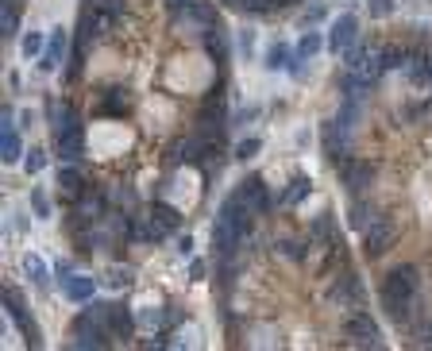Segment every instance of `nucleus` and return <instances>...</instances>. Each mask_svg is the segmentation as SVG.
Returning a JSON list of instances; mask_svg holds the SVG:
<instances>
[{
    "label": "nucleus",
    "instance_id": "cd10ccee",
    "mask_svg": "<svg viewBox=\"0 0 432 351\" xmlns=\"http://www.w3.org/2000/svg\"><path fill=\"white\" fill-rule=\"evenodd\" d=\"M128 282H131V278H128V270H123V274H120V270H116V274H112V278H108V286H116V289H120V286H128Z\"/></svg>",
    "mask_w": 432,
    "mask_h": 351
},
{
    "label": "nucleus",
    "instance_id": "412c9836",
    "mask_svg": "<svg viewBox=\"0 0 432 351\" xmlns=\"http://www.w3.org/2000/svg\"><path fill=\"white\" fill-rule=\"evenodd\" d=\"M43 166H46V155L39 147H31V155L23 158V170H27V174H43Z\"/></svg>",
    "mask_w": 432,
    "mask_h": 351
},
{
    "label": "nucleus",
    "instance_id": "423d86ee",
    "mask_svg": "<svg viewBox=\"0 0 432 351\" xmlns=\"http://www.w3.org/2000/svg\"><path fill=\"white\" fill-rule=\"evenodd\" d=\"M62 55H66V32L58 27V32L50 35V47H46L43 58H39V70H43V74H54V70H58V62H62Z\"/></svg>",
    "mask_w": 432,
    "mask_h": 351
},
{
    "label": "nucleus",
    "instance_id": "f03ea898",
    "mask_svg": "<svg viewBox=\"0 0 432 351\" xmlns=\"http://www.w3.org/2000/svg\"><path fill=\"white\" fill-rule=\"evenodd\" d=\"M355 35H359V20H355L351 12H344V16H339V20H332L328 47L339 55V50H347V47H351V43H355Z\"/></svg>",
    "mask_w": 432,
    "mask_h": 351
},
{
    "label": "nucleus",
    "instance_id": "5701e85b",
    "mask_svg": "<svg viewBox=\"0 0 432 351\" xmlns=\"http://www.w3.org/2000/svg\"><path fill=\"white\" fill-rule=\"evenodd\" d=\"M259 147H262L259 139H243V143L236 147V158H255V155H259Z\"/></svg>",
    "mask_w": 432,
    "mask_h": 351
},
{
    "label": "nucleus",
    "instance_id": "9b49d317",
    "mask_svg": "<svg viewBox=\"0 0 432 351\" xmlns=\"http://www.w3.org/2000/svg\"><path fill=\"white\" fill-rule=\"evenodd\" d=\"M58 186H62V193H69V197H81L85 181H81V174H77L74 166H62V170H58Z\"/></svg>",
    "mask_w": 432,
    "mask_h": 351
},
{
    "label": "nucleus",
    "instance_id": "39448f33",
    "mask_svg": "<svg viewBox=\"0 0 432 351\" xmlns=\"http://www.w3.org/2000/svg\"><path fill=\"white\" fill-rule=\"evenodd\" d=\"M239 197L247 201V209H251L255 216L270 209V197H266V186H262V178H247L243 189H239Z\"/></svg>",
    "mask_w": 432,
    "mask_h": 351
},
{
    "label": "nucleus",
    "instance_id": "f3484780",
    "mask_svg": "<svg viewBox=\"0 0 432 351\" xmlns=\"http://www.w3.org/2000/svg\"><path fill=\"white\" fill-rule=\"evenodd\" d=\"M309 189H313V181H309V178H293V181H290V189L282 193V201H285V205H297L301 197L309 193Z\"/></svg>",
    "mask_w": 432,
    "mask_h": 351
},
{
    "label": "nucleus",
    "instance_id": "a878e982",
    "mask_svg": "<svg viewBox=\"0 0 432 351\" xmlns=\"http://www.w3.org/2000/svg\"><path fill=\"white\" fill-rule=\"evenodd\" d=\"M31 205H35L39 220H46V216H50V205H46V197H43V193H35V197H31Z\"/></svg>",
    "mask_w": 432,
    "mask_h": 351
},
{
    "label": "nucleus",
    "instance_id": "dca6fc26",
    "mask_svg": "<svg viewBox=\"0 0 432 351\" xmlns=\"http://www.w3.org/2000/svg\"><path fill=\"white\" fill-rule=\"evenodd\" d=\"M208 55H212L216 62H224V58H228V43H224L220 27H208Z\"/></svg>",
    "mask_w": 432,
    "mask_h": 351
},
{
    "label": "nucleus",
    "instance_id": "a211bd4d",
    "mask_svg": "<svg viewBox=\"0 0 432 351\" xmlns=\"http://www.w3.org/2000/svg\"><path fill=\"white\" fill-rule=\"evenodd\" d=\"M320 47H324L320 35H316V32H305V35H301V43H297V58H313Z\"/></svg>",
    "mask_w": 432,
    "mask_h": 351
},
{
    "label": "nucleus",
    "instance_id": "7ed1b4c3",
    "mask_svg": "<svg viewBox=\"0 0 432 351\" xmlns=\"http://www.w3.org/2000/svg\"><path fill=\"white\" fill-rule=\"evenodd\" d=\"M390 243H393V224L390 220H370V228L363 232V247H367V255H382Z\"/></svg>",
    "mask_w": 432,
    "mask_h": 351
},
{
    "label": "nucleus",
    "instance_id": "2eb2a0df",
    "mask_svg": "<svg viewBox=\"0 0 432 351\" xmlns=\"http://www.w3.org/2000/svg\"><path fill=\"white\" fill-rule=\"evenodd\" d=\"M108 324H112V332H116V336H123V340H128V336H131V328H135V320H131V312H123V309H112V317H108Z\"/></svg>",
    "mask_w": 432,
    "mask_h": 351
},
{
    "label": "nucleus",
    "instance_id": "4be33fe9",
    "mask_svg": "<svg viewBox=\"0 0 432 351\" xmlns=\"http://www.w3.org/2000/svg\"><path fill=\"white\" fill-rule=\"evenodd\" d=\"M162 317H166V312H162V309H143V312H139V324H147V328H158V324H162Z\"/></svg>",
    "mask_w": 432,
    "mask_h": 351
},
{
    "label": "nucleus",
    "instance_id": "c85d7f7f",
    "mask_svg": "<svg viewBox=\"0 0 432 351\" xmlns=\"http://www.w3.org/2000/svg\"><path fill=\"white\" fill-rule=\"evenodd\" d=\"M177 251H182V255H193V240H189V235H182V240H177Z\"/></svg>",
    "mask_w": 432,
    "mask_h": 351
},
{
    "label": "nucleus",
    "instance_id": "393cba45",
    "mask_svg": "<svg viewBox=\"0 0 432 351\" xmlns=\"http://www.w3.org/2000/svg\"><path fill=\"white\" fill-rule=\"evenodd\" d=\"M351 228H363V232H367V209H363V205H355V209H351Z\"/></svg>",
    "mask_w": 432,
    "mask_h": 351
},
{
    "label": "nucleus",
    "instance_id": "f257e3e1",
    "mask_svg": "<svg viewBox=\"0 0 432 351\" xmlns=\"http://www.w3.org/2000/svg\"><path fill=\"white\" fill-rule=\"evenodd\" d=\"M413 297H417V270L413 266H398L390 270V278L382 282V305L390 312V320H409V309H413Z\"/></svg>",
    "mask_w": 432,
    "mask_h": 351
},
{
    "label": "nucleus",
    "instance_id": "20e7f679",
    "mask_svg": "<svg viewBox=\"0 0 432 351\" xmlns=\"http://www.w3.org/2000/svg\"><path fill=\"white\" fill-rule=\"evenodd\" d=\"M347 332H351L359 343H370V347H378V343H382V336H378V324L367 317V312H355V317L347 320Z\"/></svg>",
    "mask_w": 432,
    "mask_h": 351
},
{
    "label": "nucleus",
    "instance_id": "f8f14e48",
    "mask_svg": "<svg viewBox=\"0 0 432 351\" xmlns=\"http://www.w3.org/2000/svg\"><path fill=\"white\" fill-rule=\"evenodd\" d=\"M151 220H154V224H162V228H166V232H174V228L182 224V216H177V209H170V205H162V201L151 209Z\"/></svg>",
    "mask_w": 432,
    "mask_h": 351
},
{
    "label": "nucleus",
    "instance_id": "bb28decb",
    "mask_svg": "<svg viewBox=\"0 0 432 351\" xmlns=\"http://www.w3.org/2000/svg\"><path fill=\"white\" fill-rule=\"evenodd\" d=\"M189 278H193V282H201V278H205V263H201V259H193V266H189Z\"/></svg>",
    "mask_w": 432,
    "mask_h": 351
},
{
    "label": "nucleus",
    "instance_id": "b1692460",
    "mask_svg": "<svg viewBox=\"0 0 432 351\" xmlns=\"http://www.w3.org/2000/svg\"><path fill=\"white\" fill-rule=\"evenodd\" d=\"M367 8H370V16H390L393 0H367Z\"/></svg>",
    "mask_w": 432,
    "mask_h": 351
},
{
    "label": "nucleus",
    "instance_id": "9d476101",
    "mask_svg": "<svg viewBox=\"0 0 432 351\" xmlns=\"http://www.w3.org/2000/svg\"><path fill=\"white\" fill-rule=\"evenodd\" d=\"M370 178H374L370 163H344V181H347V189H363V186H370Z\"/></svg>",
    "mask_w": 432,
    "mask_h": 351
},
{
    "label": "nucleus",
    "instance_id": "1a4fd4ad",
    "mask_svg": "<svg viewBox=\"0 0 432 351\" xmlns=\"http://www.w3.org/2000/svg\"><path fill=\"white\" fill-rule=\"evenodd\" d=\"M20 155H23V147H20V135H15V128H4V132H0V163H4V166H15V163H20Z\"/></svg>",
    "mask_w": 432,
    "mask_h": 351
},
{
    "label": "nucleus",
    "instance_id": "aec40b11",
    "mask_svg": "<svg viewBox=\"0 0 432 351\" xmlns=\"http://www.w3.org/2000/svg\"><path fill=\"white\" fill-rule=\"evenodd\" d=\"M15 24H20V16H15V4H4V16H0V27H4V39H12L15 35Z\"/></svg>",
    "mask_w": 432,
    "mask_h": 351
},
{
    "label": "nucleus",
    "instance_id": "ddd939ff",
    "mask_svg": "<svg viewBox=\"0 0 432 351\" xmlns=\"http://www.w3.org/2000/svg\"><path fill=\"white\" fill-rule=\"evenodd\" d=\"M23 270H27V278L35 282L39 289H43L46 282H50V278H46V263H43L39 255H23Z\"/></svg>",
    "mask_w": 432,
    "mask_h": 351
},
{
    "label": "nucleus",
    "instance_id": "0eeeda50",
    "mask_svg": "<svg viewBox=\"0 0 432 351\" xmlns=\"http://www.w3.org/2000/svg\"><path fill=\"white\" fill-rule=\"evenodd\" d=\"M93 289H97V278H89V274H69L66 278V297L69 301H93Z\"/></svg>",
    "mask_w": 432,
    "mask_h": 351
},
{
    "label": "nucleus",
    "instance_id": "6ab92c4d",
    "mask_svg": "<svg viewBox=\"0 0 432 351\" xmlns=\"http://www.w3.org/2000/svg\"><path fill=\"white\" fill-rule=\"evenodd\" d=\"M23 58H43V35L39 32L23 35Z\"/></svg>",
    "mask_w": 432,
    "mask_h": 351
},
{
    "label": "nucleus",
    "instance_id": "4468645a",
    "mask_svg": "<svg viewBox=\"0 0 432 351\" xmlns=\"http://www.w3.org/2000/svg\"><path fill=\"white\" fill-rule=\"evenodd\" d=\"M266 70H290V47L285 43H274L266 50Z\"/></svg>",
    "mask_w": 432,
    "mask_h": 351
},
{
    "label": "nucleus",
    "instance_id": "6e6552de",
    "mask_svg": "<svg viewBox=\"0 0 432 351\" xmlns=\"http://www.w3.org/2000/svg\"><path fill=\"white\" fill-rule=\"evenodd\" d=\"M54 139H58V151H62V158H66V163H77V158H81V147H85L81 128H74V132H62V135H54Z\"/></svg>",
    "mask_w": 432,
    "mask_h": 351
}]
</instances>
